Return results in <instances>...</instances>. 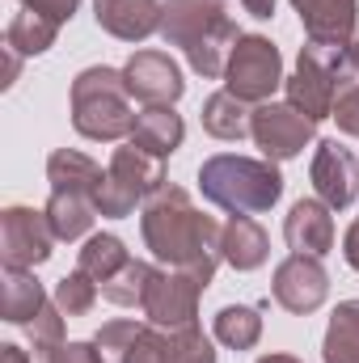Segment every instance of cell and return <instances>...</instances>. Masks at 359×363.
Returning a JSON list of instances; mask_svg holds the SVG:
<instances>
[{
	"mask_svg": "<svg viewBox=\"0 0 359 363\" xmlns=\"http://www.w3.org/2000/svg\"><path fill=\"white\" fill-rule=\"evenodd\" d=\"M97 296H101V287H97L85 271L64 274V279L55 283V291H51V300L60 304V313H64V317H85V313H93Z\"/></svg>",
	"mask_w": 359,
	"mask_h": 363,
	"instance_id": "cell-29",
	"label": "cell"
},
{
	"mask_svg": "<svg viewBox=\"0 0 359 363\" xmlns=\"http://www.w3.org/2000/svg\"><path fill=\"white\" fill-rule=\"evenodd\" d=\"M211 283H203L199 274L190 271H170V267H157L148 291H144V321H153L157 330H182V325H194L199 321V300Z\"/></svg>",
	"mask_w": 359,
	"mask_h": 363,
	"instance_id": "cell-8",
	"label": "cell"
},
{
	"mask_svg": "<svg viewBox=\"0 0 359 363\" xmlns=\"http://www.w3.org/2000/svg\"><path fill=\"white\" fill-rule=\"evenodd\" d=\"M343 258H347V267L359 271V216L347 224V237H343Z\"/></svg>",
	"mask_w": 359,
	"mask_h": 363,
	"instance_id": "cell-36",
	"label": "cell"
},
{
	"mask_svg": "<svg viewBox=\"0 0 359 363\" xmlns=\"http://www.w3.org/2000/svg\"><path fill=\"white\" fill-rule=\"evenodd\" d=\"M55 241L60 237L51 233L47 211L21 207V203L0 211V258H4V267L34 271V267H43L55 254Z\"/></svg>",
	"mask_w": 359,
	"mask_h": 363,
	"instance_id": "cell-10",
	"label": "cell"
},
{
	"mask_svg": "<svg viewBox=\"0 0 359 363\" xmlns=\"http://www.w3.org/2000/svg\"><path fill=\"white\" fill-rule=\"evenodd\" d=\"M47 182H51V190L97 199V190H101V182H106V169H101L93 157L77 152V148H55V152L47 157Z\"/></svg>",
	"mask_w": 359,
	"mask_h": 363,
	"instance_id": "cell-21",
	"label": "cell"
},
{
	"mask_svg": "<svg viewBox=\"0 0 359 363\" xmlns=\"http://www.w3.org/2000/svg\"><path fill=\"white\" fill-rule=\"evenodd\" d=\"M165 334H170V363H216V347L199 330V321L182 330H165Z\"/></svg>",
	"mask_w": 359,
	"mask_h": 363,
	"instance_id": "cell-30",
	"label": "cell"
},
{
	"mask_svg": "<svg viewBox=\"0 0 359 363\" xmlns=\"http://www.w3.org/2000/svg\"><path fill=\"white\" fill-rule=\"evenodd\" d=\"M93 342L106 363H170V334L153 321H106Z\"/></svg>",
	"mask_w": 359,
	"mask_h": 363,
	"instance_id": "cell-12",
	"label": "cell"
},
{
	"mask_svg": "<svg viewBox=\"0 0 359 363\" xmlns=\"http://www.w3.org/2000/svg\"><path fill=\"white\" fill-rule=\"evenodd\" d=\"M241 4H245V13L258 17V21H270V17H275V0H241Z\"/></svg>",
	"mask_w": 359,
	"mask_h": 363,
	"instance_id": "cell-37",
	"label": "cell"
},
{
	"mask_svg": "<svg viewBox=\"0 0 359 363\" xmlns=\"http://www.w3.org/2000/svg\"><path fill=\"white\" fill-rule=\"evenodd\" d=\"M21 9L47 13V17H55V21L64 26V21H72V13L81 9V0H21Z\"/></svg>",
	"mask_w": 359,
	"mask_h": 363,
	"instance_id": "cell-35",
	"label": "cell"
},
{
	"mask_svg": "<svg viewBox=\"0 0 359 363\" xmlns=\"http://www.w3.org/2000/svg\"><path fill=\"white\" fill-rule=\"evenodd\" d=\"M304 38L326 47H347L359 30V0H292Z\"/></svg>",
	"mask_w": 359,
	"mask_h": 363,
	"instance_id": "cell-15",
	"label": "cell"
},
{
	"mask_svg": "<svg viewBox=\"0 0 359 363\" xmlns=\"http://www.w3.org/2000/svg\"><path fill=\"white\" fill-rule=\"evenodd\" d=\"M250 135L267 161H292L317 140V123L309 114H300L292 101H263V106H254Z\"/></svg>",
	"mask_w": 359,
	"mask_h": 363,
	"instance_id": "cell-9",
	"label": "cell"
},
{
	"mask_svg": "<svg viewBox=\"0 0 359 363\" xmlns=\"http://www.w3.org/2000/svg\"><path fill=\"white\" fill-rule=\"evenodd\" d=\"M309 178H313V190H317V199L326 203V207H351L359 194V161L355 152L347 148V144H338V140H321L317 144V152H313V169H309Z\"/></svg>",
	"mask_w": 359,
	"mask_h": 363,
	"instance_id": "cell-13",
	"label": "cell"
},
{
	"mask_svg": "<svg viewBox=\"0 0 359 363\" xmlns=\"http://www.w3.org/2000/svg\"><path fill=\"white\" fill-rule=\"evenodd\" d=\"M211 334L228 351H254L258 338H263V313L250 308V304H224L211 317Z\"/></svg>",
	"mask_w": 359,
	"mask_h": 363,
	"instance_id": "cell-25",
	"label": "cell"
},
{
	"mask_svg": "<svg viewBox=\"0 0 359 363\" xmlns=\"http://www.w3.org/2000/svg\"><path fill=\"white\" fill-rule=\"evenodd\" d=\"M321 363H359V300H343L326 325Z\"/></svg>",
	"mask_w": 359,
	"mask_h": 363,
	"instance_id": "cell-27",
	"label": "cell"
},
{
	"mask_svg": "<svg viewBox=\"0 0 359 363\" xmlns=\"http://www.w3.org/2000/svg\"><path fill=\"white\" fill-rule=\"evenodd\" d=\"M270 291H275V304L279 308H287L292 317H309V313H317L326 304L330 274L321 267V258H313V254H287L275 267Z\"/></svg>",
	"mask_w": 359,
	"mask_h": 363,
	"instance_id": "cell-11",
	"label": "cell"
},
{
	"mask_svg": "<svg viewBox=\"0 0 359 363\" xmlns=\"http://www.w3.org/2000/svg\"><path fill=\"white\" fill-rule=\"evenodd\" d=\"M338 60H343V47H326V43H309L304 38L300 55H296V68L283 81L287 101L300 114H309L313 123L334 114V101H338Z\"/></svg>",
	"mask_w": 359,
	"mask_h": 363,
	"instance_id": "cell-6",
	"label": "cell"
},
{
	"mask_svg": "<svg viewBox=\"0 0 359 363\" xmlns=\"http://www.w3.org/2000/svg\"><path fill=\"white\" fill-rule=\"evenodd\" d=\"M0 363H34V359H30V351H21L17 342H4V347H0Z\"/></svg>",
	"mask_w": 359,
	"mask_h": 363,
	"instance_id": "cell-38",
	"label": "cell"
},
{
	"mask_svg": "<svg viewBox=\"0 0 359 363\" xmlns=\"http://www.w3.org/2000/svg\"><path fill=\"white\" fill-rule=\"evenodd\" d=\"M4 55H9V68H4V85H13V81H17V72H21V55H17L13 47H4Z\"/></svg>",
	"mask_w": 359,
	"mask_h": 363,
	"instance_id": "cell-39",
	"label": "cell"
},
{
	"mask_svg": "<svg viewBox=\"0 0 359 363\" xmlns=\"http://www.w3.org/2000/svg\"><path fill=\"white\" fill-rule=\"evenodd\" d=\"M254 363H304V359H296V355H287V351H270V355H258Z\"/></svg>",
	"mask_w": 359,
	"mask_h": 363,
	"instance_id": "cell-40",
	"label": "cell"
},
{
	"mask_svg": "<svg viewBox=\"0 0 359 363\" xmlns=\"http://www.w3.org/2000/svg\"><path fill=\"white\" fill-rule=\"evenodd\" d=\"M199 118H203V131H207L211 140L233 144V140H245V135H250V118H254V110H250L237 93L220 89V93H211V97L203 101Z\"/></svg>",
	"mask_w": 359,
	"mask_h": 363,
	"instance_id": "cell-22",
	"label": "cell"
},
{
	"mask_svg": "<svg viewBox=\"0 0 359 363\" xmlns=\"http://www.w3.org/2000/svg\"><path fill=\"white\" fill-rule=\"evenodd\" d=\"M186 140V123L174 106H144L136 114V131H131V144H140L144 152L153 157H174Z\"/></svg>",
	"mask_w": 359,
	"mask_h": 363,
	"instance_id": "cell-20",
	"label": "cell"
},
{
	"mask_svg": "<svg viewBox=\"0 0 359 363\" xmlns=\"http://www.w3.org/2000/svg\"><path fill=\"white\" fill-rule=\"evenodd\" d=\"M47 220H51V233L60 237V241H81V237H89L93 220H97V203H93L89 194H64V190H51V199H47Z\"/></svg>",
	"mask_w": 359,
	"mask_h": 363,
	"instance_id": "cell-23",
	"label": "cell"
},
{
	"mask_svg": "<svg viewBox=\"0 0 359 363\" xmlns=\"http://www.w3.org/2000/svg\"><path fill=\"white\" fill-rule=\"evenodd\" d=\"M334 123H338V131L343 135H355L359 140V85L338 93V101H334V114H330Z\"/></svg>",
	"mask_w": 359,
	"mask_h": 363,
	"instance_id": "cell-33",
	"label": "cell"
},
{
	"mask_svg": "<svg viewBox=\"0 0 359 363\" xmlns=\"http://www.w3.org/2000/svg\"><path fill=\"white\" fill-rule=\"evenodd\" d=\"M351 85H359V30L355 38L343 47V60H338V93L351 89Z\"/></svg>",
	"mask_w": 359,
	"mask_h": 363,
	"instance_id": "cell-34",
	"label": "cell"
},
{
	"mask_svg": "<svg viewBox=\"0 0 359 363\" xmlns=\"http://www.w3.org/2000/svg\"><path fill=\"white\" fill-rule=\"evenodd\" d=\"M47 304H51V296L43 291V283L34 279V271H17V267L0 271V313H4L9 325L26 330Z\"/></svg>",
	"mask_w": 359,
	"mask_h": 363,
	"instance_id": "cell-19",
	"label": "cell"
},
{
	"mask_svg": "<svg viewBox=\"0 0 359 363\" xmlns=\"http://www.w3.org/2000/svg\"><path fill=\"white\" fill-rule=\"evenodd\" d=\"M72 127L85 140H131L136 131V110H131V89L123 68L93 64L72 81Z\"/></svg>",
	"mask_w": 359,
	"mask_h": 363,
	"instance_id": "cell-4",
	"label": "cell"
},
{
	"mask_svg": "<svg viewBox=\"0 0 359 363\" xmlns=\"http://www.w3.org/2000/svg\"><path fill=\"white\" fill-rule=\"evenodd\" d=\"M334 207H326L321 199H300L292 203L287 220H283V241L292 254H313L326 258L334 250Z\"/></svg>",
	"mask_w": 359,
	"mask_h": 363,
	"instance_id": "cell-17",
	"label": "cell"
},
{
	"mask_svg": "<svg viewBox=\"0 0 359 363\" xmlns=\"http://www.w3.org/2000/svg\"><path fill=\"white\" fill-rule=\"evenodd\" d=\"M199 190L228 216H258L283 199V174L267 157L258 161L241 152H216L199 165Z\"/></svg>",
	"mask_w": 359,
	"mask_h": 363,
	"instance_id": "cell-3",
	"label": "cell"
},
{
	"mask_svg": "<svg viewBox=\"0 0 359 363\" xmlns=\"http://www.w3.org/2000/svg\"><path fill=\"white\" fill-rule=\"evenodd\" d=\"M283 55L267 34H241V43L228 55L224 68V89L237 93L245 106H263L275 97V89L283 85Z\"/></svg>",
	"mask_w": 359,
	"mask_h": 363,
	"instance_id": "cell-7",
	"label": "cell"
},
{
	"mask_svg": "<svg viewBox=\"0 0 359 363\" xmlns=\"http://www.w3.org/2000/svg\"><path fill=\"white\" fill-rule=\"evenodd\" d=\"M140 237H144V250L170 267V271H190L199 274L203 283L216 279V267L224 262L220 254V237H224V224H216L211 216H203L190 194L182 186H161L144 211H140Z\"/></svg>",
	"mask_w": 359,
	"mask_h": 363,
	"instance_id": "cell-1",
	"label": "cell"
},
{
	"mask_svg": "<svg viewBox=\"0 0 359 363\" xmlns=\"http://www.w3.org/2000/svg\"><path fill=\"white\" fill-rule=\"evenodd\" d=\"M153 274H157L153 262L131 258L110 283H101V296H106L110 304H118V308H140V304H144V291H148V283H153Z\"/></svg>",
	"mask_w": 359,
	"mask_h": 363,
	"instance_id": "cell-28",
	"label": "cell"
},
{
	"mask_svg": "<svg viewBox=\"0 0 359 363\" xmlns=\"http://www.w3.org/2000/svg\"><path fill=\"white\" fill-rule=\"evenodd\" d=\"M127 262H131V250H127L123 237H114V233H93L89 241H85V250L77 254V271H85L97 287L110 283Z\"/></svg>",
	"mask_w": 359,
	"mask_h": 363,
	"instance_id": "cell-26",
	"label": "cell"
},
{
	"mask_svg": "<svg viewBox=\"0 0 359 363\" xmlns=\"http://www.w3.org/2000/svg\"><path fill=\"white\" fill-rule=\"evenodd\" d=\"M220 254L233 271H258L270 258V237L267 228L254 220V216H233L224 224V237H220Z\"/></svg>",
	"mask_w": 359,
	"mask_h": 363,
	"instance_id": "cell-18",
	"label": "cell"
},
{
	"mask_svg": "<svg viewBox=\"0 0 359 363\" xmlns=\"http://www.w3.org/2000/svg\"><path fill=\"white\" fill-rule=\"evenodd\" d=\"M161 38L165 47H178L203 81H224L228 55L241 43V30L228 17V0H165Z\"/></svg>",
	"mask_w": 359,
	"mask_h": 363,
	"instance_id": "cell-2",
	"label": "cell"
},
{
	"mask_svg": "<svg viewBox=\"0 0 359 363\" xmlns=\"http://www.w3.org/2000/svg\"><path fill=\"white\" fill-rule=\"evenodd\" d=\"M26 334H30V342H34V355H38V351H55V347H64V313H60V304L51 300V304L26 325Z\"/></svg>",
	"mask_w": 359,
	"mask_h": 363,
	"instance_id": "cell-31",
	"label": "cell"
},
{
	"mask_svg": "<svg viewBox=\"0 0 359 363\" xmlns=\"http://www.w3.org/2000/svg\"><path fill=\"white\" fill-rule=\"evenodd\" d=\"M161 186H165V161L127 140L123 148H114V157L106 165V182H101V190L93 199L97 203V216L123 220L136 207H144Z\"/></svg>",
	"mask_w": 359,
	"mask_h": 363,
	"instance_id": "cell-5",
	"label": "cell"
},
{
	"mask_svg": "<svg viewBox=\"0 0 359 363\" xmlns=\"http://www.w3.org/2000/svg\"><path fill=\"white\" fill-rule=\"evenodd\" d=\"M55 38H60V21L47 13H34V9L13 13V21L4 30V47H13L17 55H43L55 47Z\"/></svg>",
	"mask_w": 359,
	"mask_h": 363,
	"instance_id": "cell-24",
	"label": "cell"
},
{
	"mask_svg": "<svg viewBox=\"0 0 359 363\" xmlns=\"http://www.w3.org/2000/svg\"><path fill=\"white\" fill-rule=\"evenodd\" d=\"M161 9L165 0H93L97 26L118 43H144L161 34Z\"/></svg>",
	"mask_w": 359,
	"mask_h": 363,
	"instance_id": "cell-16",
	"label": "cell"
},
{
	"mask_svg": "<svg viewBox=\"0 0 359 363\" xmlns=\"http://www.w3.org/2000/svg\"><path fill=\"white\" fill-rule=\"evenodd\" d=\"M123 77H127L131 97H140L144 106H174L186 93L182 68L174 64V55H165V51H136L123 64Z\"/></svg>",
	"mask_w": 359,
	"mask_h": 363,
	"instance_id": "cell-14",
	"label": "cell"
},
{
	"mask_svg": "<svg viewBox=\"0 0 359 363\" xmlns=\"http://www.w3.org/2000/svg\"><path fill=\"white\" fill-rule=\"evenodd\" d=\"M38 359H47V363H106V355H101L97 342H64L55 351H38Z\"/></svg>",
	"mask_w": 359,
	"mask_h": 363,
	"instance_id": "cell-32",
	"label": "cell"
}]
</instances>
